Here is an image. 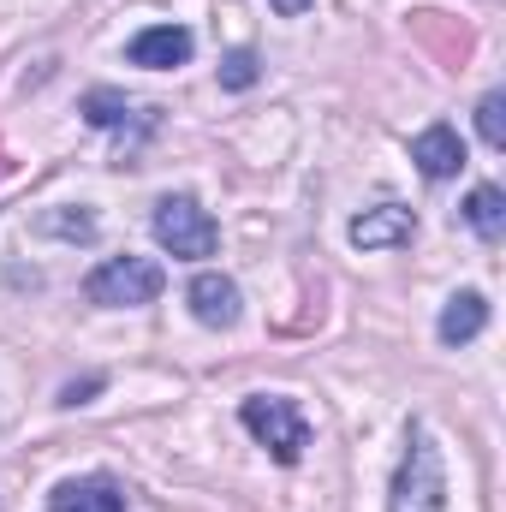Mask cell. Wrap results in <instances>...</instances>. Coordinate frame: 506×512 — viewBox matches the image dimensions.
<instances>
[{
  "label": "cell",
  "mask_w": 506,
  "mask_h": 512,
  "mask_svg": "<svg viewBox=\"0 0 506 512\" xmlns=\"http://www.w3.org/2000/svg\"><path fill=\"white\" fill-rule=\"evenodd\" d=\"M191 48H197V36H191L185 24H149V30L131 36L126 60L131 66H149V72H167V66H185Z\"/></svg>",
  "instance_id": "8992f818"
},
{
  "label": "cell",
  "mask_w": 506,
  "mask_h": 512,
  "mask_svg": "<svg viewBox=\"0 0 506 512\" xmlns=\"http://www.w3.org/2000/svg\"><path fill=\"white\" fill-rule=\"evenodd\" d=\"M185 304H191V316H197L203 328H233V322L245 316L239 286H233L227 274H197V280L185 286Z\"/></svg>",
  "instance_id": "52a82bcc"
},
{
  "label": "cell",
  "mask_w": 506,
  "mask_h": 512,
  "mask_svg": "<svg viewBox=\"0 0 506 512\" xmlns=\"http://www.w3.org/2000/svg\"><path fill=\"white\" fill-rule=\"evenodd\" d=\"M346 239H352L358 251H393V245H411V239H417V209H405V203H376V209H364V215L346 227Z\"/></svg>",
  "instance_id": "5b68a950"
},
{
  "label": "cell",
  "mask_w": 506,
  "mask_h": 512,
  "mask_svg": "<svg viewBox=\"0 0 506 512\" xmlns=\"http://www.w3.org/2000/svg\"><path fill=\"white\" fill-rule=\"evenodd\" d=\"M96 387H102V376H90V382H72L66 393H60V405H84V399H90Z\"/></svg>",
  "instance_id": "2e32d148"
},
{
  "label": "cell",
  "mask_w": 506,
  "mask_h": 512,
  "mask_svg": "<svg viewBox=\"0 0 506 512\" xmlns=\"http://www.w3.org/2000/svg\"><path fill=\"white\" fill-rule=\"evenodd\" d=\"M477 137H483L489 149H506V96L501 90H489V96L477 102Z\"/></svg>",
  "instance_id": "4fadbf2b"
},
{
  "label": "cell",
  "mask_w": 506,
  "mask_h": 512,
  "mask_svg": "<svg viewBox=\"0 0 506 512\" xmlns=\"http://www.w3.org/2000/svg\"><path fill=\"white\" fill-rule=\"evenodd\" d=\"M84 120H90V126H126L131 102L120 90H90V96H84Z\"/></svg>",
  "instance_id": "7c38bea8"
},
{
  "label": "cell",
  "mask_w": 506,
  "mask_h": 512,
  "mask_svg": "<svg viewBox=\"0 0 506 512\" xmlns=\"http://www.w3.org/2000/svg\"><path fill=\"white\" fill-rule=\"evenodd\" d=\"M161 286H167L161 262H149V256H108L102 268H90L84 298L102 304V310H137V304H155Z\"/></svg>",
  "instance_id": "3957f363"
},
{
  "label": "cell",
  "mask_w": 506,
  "mask_h": 512,
  "mask_svg": "<svg viewBox=\"0 0 506 512\" xmlns=\"http://www.w3.org/2000/svg\"><path fill=\"white\" fill-rule=\"evenodd\" d=\"M465 221H471V233H477V239H489V245H495V239L506 233V197L495 191V185H477V191L465 197Z\"/></svg>",
  "instance_id": "8fae6325"
},
{
  "label": "cell",
  "mask_w": 506,
  "mask_h": 512,
  "mask_svg": "<svg viewBox=\"0 0 506 512\" xmlns=\"http://www.w3.org/2000/svg\"><path fill=\"white\" fill-rule=\"evenodd\" d=\"M36 227L54 233V239H72V245H90V239H96V215H90V209H78V215H42Z\"/></svg>",
  "instance_id": "5bb4252c"
},
{
  "label": "cell",
  "mask_w": 506,
  "mask_h": 512,
  "mask_svg": "<svg viewBox=\"0 0 506 512\" xmlns=\"http://www.w3.org/2000/svg\"><path fill=\"white\" fill-rule=\"evenodd\" d=\"M387 512H447V465L423 429H411V441H405V459L387 489Z\"/></svg>",
  "instance_id": "6da1fadb"
},
{
  "label": "cell",
  "mask_w": 506,
  "mask_h": 512,
  "mask_svg": "<svg viewBox=\"0 0 506 512\" xmlns=\"http://www.w3.org/2000/svg\"><path fill=\"white\" fill-rule=\"evenodd\" d=\"M149 227H155V245L167 256H179V262H203L221 245V227H215V215L197 197H161Z\"/></svg>",
  "instance_id": "7a4b0ae2"
},
{
  "label": "cell",
  "mask_w": 506,
  "mask_h": 512,
  "mask_svg": "<svg viewBox=\"0 0 506 512\" xmlns=\"http://www.w3.org/2000/svg\"><path fill=\"white\" fill-rule=\"evenodd\" d=\"M239 423L251 429L268 453H274V465H298L304 447H310V423H304V411H298L292 399H280V393H251V399L239 405Z\"/></svg>",
  "instance_id": "277c9868"
},
{
  "label": "cell",
  "mask_w": 506,
  "mask_h": 512,
  "mask_svg": "<svg viewBox=\"0 0 506 512\" xmlns=\"http://www.w3.org/2000/svg\"><path fill=\"white\" fill-rule=\"evenodd\" d=\"M256 78H262V72H256V54H251V48H233V54L221 60V90H251Z\"/></svg>",
  "instance_id": "9a60e30c"
},
{
  "label": "cell",
  "mask_w": 506,
  "mask_h": 512,
  "mask_svg": "<svg viewBox=\"0 0 506 512\" xmlns=\"http://www.w3.org/2000/svg\"><path fill=\"white\" fill-rule=\"evenodd\" d=\"M489 328V298L483 292H453L447 298V310H441V346H471L477 334Z\"/></svg>",
  "instance_id": "30bf717a"
},
{
  "label": "cell",
  "mask_w": 506,
  "mask_h": 512,
  "mask_svg": "<svg viewBox=\"0 0 506 512\" xmlns=\"http://www.w3.org/2000/svg\"><path fill=\"white\" fill-rule=\"evenodd\" d=\"M268 6H274L280 18H304V12H310V0H268Z\"/></svg>",
  "instance_id": "e0dca14e"
},
{
  "label": "cell",
  "mask_w": 506,
  "mask_h": 512,
  "mask_svg": "<svg viewBox=\"0 0 506 512\" xmlns=\"http://www.w3.org/2000/svg\"><path fill=\"white\" fill-rule=\"evenodd\" d=\"M48 512H126V495L114 477H72L54 489Z\"/></svg>",
  "instance_id": "9c48e42d"
},
{
  "label": "cell",
  "mask_w": 506,
  "mask_h": 512,
  "mask_svg": "<svg viewBox=\"0 0 506 512\" xmlns=\"http://www.w3.org/2000/svg\"><path fill=\"white\" fill-rule=\"evenodd\" d=\"M411 161H417L423 179H453V173L465 167V143H459V131L453 126H429V131H417Z\"/></svg>",
  "instance_id": "ba28073f"
}]
</instances>
